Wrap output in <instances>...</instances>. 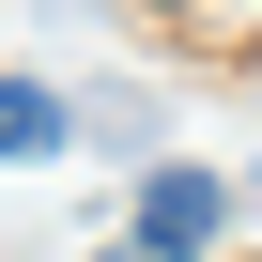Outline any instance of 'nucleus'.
<instances>
[{"label": "nucleus", "instance_id": "obj_1", "mask_svg": "<svg viewBox=\"0 0 262 262\" xmlns=\"http://www.w3.org/2000/svg\"><path fill=\"white\" fill-rule=\"evenodd\" d=\"M216 231H231V185H216V170H155L123 247H139V262H216Z\"/></svg>", "mask_w": 262, "mask_h": 262}, {"label": "nucleus", "instance_id": "obj_2", "mask_svg": "<svg viewBox=\"0 0 262 262\" xmlns=\"http://www.w3.org/2000/svg\"><path fill=\"white\" fill-rule=\"evenodd\" d=\"M77 139V108L47 93V77H0V170H31V155H62Z\"/></svg>", "mask_w": 262, "mask_h": 262}]
</instances>
